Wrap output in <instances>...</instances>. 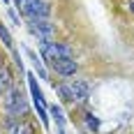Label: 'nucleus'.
Wrapping results in <instances>:
<instances>
[{
    "mask_svg": "<svg viewBox=\"0 0 134 134\" xmlns=\"http://www.w3.org/2000/svg\"><path fill=\"white\" fill-rule=\"evenodd\" d=\"M14 5L28 19H49V14H51V5L44 0H14Z\"/></svg>",
    "mask_w": 134,
    "mask_h": 134,
    "instance_id": "1",
    "label": "nucleus"
},
{
    "mask_svg": "<svg viewBox=\"0 0 134 134\" xmlns=\"http://www.w3.org/2000/svg\"><path fill=\"white\" fill-rule=\"evenodd\" d=\"M28 30H30L42 44H46V42H51L55 37L53 23H49L46 19H28Z\"/></svg>",
    "mask_w": 134,
    "mask_h": 134,
    "instance_id": "2",
    "label": "nucleus"
},
{
    "mask_svg": "<svg viewBox=\"0 0 134 134\" xmlns=\"http://www.w3.org/2000/svg\"><path fill=\"white\" fill-rule=\"evenodd\" d=\"M42 58H44L49 65H53L55 60L72 58V51H69V46H65V44H58V42H46V44H42Z\"/></svg>",
    "mask_w": 134,
    "mask_h": 134,
    "instance_id": "3",
    "label": "nucleus"
},
{
    "mask_svg": "<svg viewBox=\"0 0 134 134\" xmlns=\"http://www.w3.org/2000/svg\"><path fill=\"white\" fill-rule=\"evenodd\" d=\"M7 95H9V97H7V113H9V116H26L28 104H26V97H23V93L12 88Z\"/></svg>",
    "mask_w": 134,
    "mask_h": 134,
    "instance_id": "4",
    "label": "nucleus"
},
{
    "mask_svg": "<svg viewBox=\"0 0 134 134\" xmlns=\"http://www.w3.org/2000/svg\"><path fill=\"white\" fill-rule=\"evenodd\" d=\"M51 67H53L60 76H74V74H76V69H79V65L74 63V58H63V60H55Z\"/></svg>",
    "mask_w": 134,
    "mask_h": 134,
    "instance_id": "5",
    "label": "nucleus"
},
{
    "mask_svg": "<svg viewBox=\"0 0 134 134\" xmlns=\"http://www.w3.org/2000/svg\"><path fill=\"white\" fill-rule=\"evenodd\" d=\"M69 88H72V95H74V102H86L90 97V86L81 79H74L69 83Z\"/></svg>",
    "mask_w": 134,
    "mask_h": 134,
    "instance_id": "6",
    "label": "nucleus"
},
{
    "mask_svg": "<svg viewBox=\"0 0 134 134\" xmlns=\"http://www.w3.org/2000/svg\"><path fill=\"white\" fill-rule=\"evenodd\" d=\"M9 90H12V74L7 67L0 65V95H7Z\"/></svg>",
    "mask_w": 134,
    "mask_h": 134,
    "instance_id": "7",
    "label": "nucleus"
},
{
    "mask_svg": "<svg viewBox=\"0 0 134 134\" xmlns=\"http://www.w3.org/2000/svg\"><path fill=\"white\" fill-rule=\"evenodd\" d=\"M49 113L55 118V122H58V130H63V127H65V116H63L60 107H55V104H53V107H49Z\"/></svg>",
    "mask_w": 134,
    "mask_h": 134,
    "instance_id": "8",
    "label": "nucleus"
},
{
    "mask_svg": "<svg viewBox=\"0 0 134 134\" xmlns=\"http://www.w3.org/2000/svg\"><path fill=\"white\" fill-rule=\"evenodd\" d=\"M0 40H2V44H5V46H7L9 51H14V42H12V35H9V30H7V28L2 26V23H0Z\"/></svg>",
    "mask_w": 134,
    "mask_h": 134,
    "instance_id": "9",
    "label": "nucleus"
},
{
    "mask_svg": "<svg viewBox=\"0 0 134 134\" xmlns=\"http://www.w3.org/2000/svg\"><path fill=\"white\" fill-rule=\"evenodd\" d=\"M58 95H60L65 102H74V95H72V88H69V83H60V86H58Z\"/></svg>",
    "mask_w": 134,
    "mask_h": 134,
    "instance_id": "10",
    "label": "nucleus"
},
{
    "mask_svg": "<svg viewBox=\"0 0 134 134\" xmlns=\"http://www.w3.org/2000/svg\"><path fill=\"white\" fill-rule=\"evenodd\" d=\"M28 55H30V60L35 63V69L40 72V76H42V79H46V69H44V65H42V60H40L35 53H32V51H28Z\"/></svg>",
    "mask_w": 134,
    "mask_h": 134,
    "instance_id": "11",
    "label": "nucleus"
},
{
    "mask_svg": "<svg viewBox=\"0 0 134 134\" xmlns=\"http://www.w3.org/2000/svg\"><path fill=\"white\" fill-rule=\"evenodd\" d=\"M86 127H88L90 132H97V130H99V120L95 118L93 113H86Z\"/></svg>",
    "mask_w": 134,
    "mask_h": 134,
    "instance_id": "12",
    "label": "nucleus"
},
{
    "mask_svg": "<svg viewBox=\"0 0 134 134\" xmlns=\"http://www.w3.org/2000/svg\"><path fill=\"white\" fill-rule=\"evenodd\" d=\"M14 134H32V127H30L28 122H19V125L14 127Z\"/></svg>",
    "mask_w": 134,
    "mask_h": 134,
    "instance_id": "13",
    "label": "nucleus"
},
{
    "mask_svg": "<svg viewBox=\"0 0 134 134\" xmlns=\"http://www.w3.org/2000/svg\"><path fill=\"white\" fill-rule=\"evenodd\" d=\"M9 19H12L14 23H16V26H19V16H16V14H14V12H9Z\"/></svg>",
    "mask_w": 134,
    "mask_h": 134,
    "instance_id": "14",
    "label": "nucleus"
},
{
    "mask_svg": "<svg viewBox=\"0 0 134 134\" xmlns=\"http://www.w3.org/2000/svg\"><path fill=\"white\" fill-rule=\"evenodd\" d=\"M130 12L134 14V0H132V2H130Z\"/></svg>",
    "mask_w": 134,
    "mask_h": 134,
    "instance_id": "15",
    "label": "nucleus"
},
{
    "mask_svg": "<svg viewBox=\"0 0 134 134\" xmlns=\"http://www.w3.org/2000/svg\"><path fill=\"white\" fill-rule=\"evenodd\" d=\"M5 2H9V0H5Z\"/></svg>",
    "mask_w": 134,
    "mask_h": 134,
    "instance_id": "16",
    "label": "nucleus"
}]
</instances>
